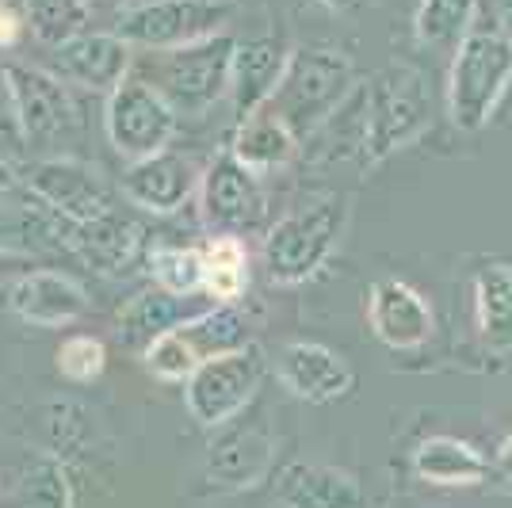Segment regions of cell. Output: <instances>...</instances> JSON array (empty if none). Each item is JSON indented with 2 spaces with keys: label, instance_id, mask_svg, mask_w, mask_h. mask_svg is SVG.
Returning <instances> with one entry per match:
<instances>
[{
  "label": "cell",
  "instance_id": "cell-2",
  "mask_svg": "<svg viewBox=\"0 0 512 508\" xmlns=\"http://www.w3.org/2000/svg\"><path fill=\"white\" fill-rule=\"evenodd\" d=\"M348 218H352V207L337 191L302 199L295 211L279 214L264 233V249H260L272 283L299 287L318 276L329 264V256L337 253Z\"/></svg>",
  "mask_w": 512,
  "mask_h": 508
},
{
  "label": "cell",
  "instance_id": "cell-35",
  "mask_svg": "<svg viewBox=\"0 0 512 508\" xmlns=\"http://www.w3.org/2000/svg\"><path fill=\"white\" fill-rule=\"evenodd\" d=\"M20 184H23L20 169H16L12 161H4V157H0V203H8V199L20 191Z\"/></svg>",
  "mask_w": 512,
  "mask_h": 508
},
{
  "label": "cell",
  "instance_id": "cell-31",
  "mask_svg": "<svg viewBox=\"0 0 512 508\" xmlns=\"http://www.w3.org/2000/svg\"><path fill=\"white\" fill-rule=\"evenodd\" d=\"M54 367L65 382H77V386L96 382L107 367V344L100 337H88V333H73L54 352Z\"/></svg>",
  "mask_w": 512,
  "mask_h": 508
},
{
  "label": "cell",
  "instance_id": "cell-19",
  "mask_svg": "<svg viewBox=\"0 0 512 508\" xmlns=\"http://www.w3.org/2000/svg\"><path fill=\"white\" fill-rule=\"evenodd\" d=\"M276 466V440L264 428H226L207 447V478L218 489H253Z\"/></svg>",
  "mask_w": 512,
  "mask_h": 508
},
{
  "label": "cell",
  "instance_id": "cell-40",
  "mask_svg": "<svg viewBox=\"0 0 512 508\" xmlns=\"http://www.w3.org/2000/svg\"><path fill=\"white\" fill-rule=\"evenodd\" d=\"M0 4H8V0H0Z\"/></svg>",
  "mask_w": 512,
  "mask_h": 508
},
{
  "label": "cell",
  "instance_id": "cell-14",
  "mask_svg": "<svg viewBox=\"0 0 512 508\" xmlns=\"http://www.w3.org/2000/svg\"><path fill=\"white\" fill-rule=\"evenodd\" d=\"M8 85H12V104H16V123L20 138L31 146L54 142L58 134L73 127V100L65 81H58L50 69L39 65H4Z\"/></svg>",
  "mask_w": 512,
  "mask_h": 508
},
{
  "label": "cell",
  "instance_id": "cell-1",
  "mask_svg": "<svg viewBox=\"0 0 512 508\" xmlns=\"http://www.w3.org/2000/svg\"><path fill=\"white\" fill-rule=\"evenodd\" d=\"M360 107V165H383L390 153L413 146L432 123L425 77L409 65H386L367 85H356Z\"/></svg>",
  "mask_w": 512,
  "mask_h": 508
},
{
  "label": "cell",
  "instance_id": "cell-21",
  "mask_svg": "<svg viewBox=\"0 0 512 508\" xmlns=\"http://www.w3.org/2000/svg\"><path fill=\"white\" fill-rule=\"evenodd\" d=\"M287 54L276 39H245L234 46V65H230V104H234L237 119L253 115L272 100Z\"/></svg>",
  "mask_w": 512,
  "mask_h": 508
},
{
  "label": "cell",
  "instance_id": "cell-7",
  "mask_svg": "<svg viewBox=\"0 0 512 508\" xmlns=\"http://www.w3.org/2000/svg\"><path fill=\"white\" fill-rule=\"evenodd\" d=\"M230 0H142L119 12L115 35L130 50H180L222 35V23L230 20Z\"/></svg>",
  "mask_w": 512,
  "mask_h": 508
},
{
  "label": "cell",
  "instance_id": "cell-10",
  "mask_svg": "<svg viewBox=\"0 0 512 508\" xmlns=\"http://www.w3.org/2000/svg\"><path fill=\"white\" fill-rule=\"evenodd\" d=\"M23 188H27V195L43 211L58 214L69 226L92 222V218H100V214H107L115 207L100 169L77 161V157H46V161H35L31 169L23 172Z\"/></svg>",
  "mask_w": 512,
  "mask_h": 508
},
{
  "label": "cell",
  "instance_id": "cell-33",
  "mask_svg": "<svg viewBox=\"0 0 512 508\" xmlns=\"http://www.w3.org/2000/svg\"><path fill=\"white\" fill-rule=\"evenodd\" d=\"M23 31H27L23 12H16L12 4H0V50H12L23 39Z\"/></svg>",
  "mask_w": 512,
  "mask_h": 508
},
{
  "label": "cell",
  "instance_id": "cell-39",
  "mask_svg": "<svg viewBox=\"0 0 512 508\" xmlns=\"http://www.w3.org/2000/svg\"><path fill=\"white\" fill-rule=\"evenodd\" d=\"M88 4H123V0H88Z\"/></svg>",
  "mask_w": 512,
  "mask_h": 508
},
{
  "label": "cell",
  "instance_id": "cell-15",
  "mask_svg": "<svg viewBox=\"0 0 512 508\" xmlns=\"http://www.w3.org/2000/svg\"><path fill=\"white\" fill-rule=\"evenodd\" d=\"M199 180H203V169L195 157L176 153V149H161L153 157L130 161L119 184H123L127 203H134L138 211L176 214L199 191Z\"/></svg>",
  "mask_w": 512,
  "mask_h": 508
},
{
  "label": "cell",
  "instance_id": "cell-26",
  "mask_svg": "<svg viewBox=\"0 0 512 508\" xmlns=\"http://www.w3.org/2000/svg\"><path fill=\"white\" fill-rule=\"evenodd\" d=\"M188 318V310H184V298H172L165 291H138V295L130 298L127 306L119 310V340L134 348V352H146L153 340L161 337V333H169L176 321Z\"/></svg>",
  "mask_w": 512,
  "mask_h": 508
},
{
  "label": "cell",
  "instance_id": "cell-28",
  "mask_svg": "<svg viewBox=\"0 0 512 508\" xmlns=\"http://www.w3.org/2000/svg\"><path fill=\"white\" fill-rule=\"evenodd\" d=\"M88 0H23V20L35 43L58 50L88 31Z\"/></svg>",
  "mask_w": 512,
  "mask_h": 508
},
{
  "label": "cell",
  "instance_id": "cell-4",
  "mask_svg": "<svg viewBox=\"0 0 512 508\" xmlns=\"http://www.w3.org/2000/svg\"><path fill=\"white\" fill-rule=\"evenodd\" d=\"M512 85V43L497 27H470L448 69V115L463 134H478Z\"/></svg>",
  "mask_w": 512,
  "mask_h": 508
},
{
  "label": "cell",
  "instance_id": "cell-22",
  "mask_svg": "<svg viewBox=\"0 0 512 508\" xmlns=\"http://www.w3.org/2000/svg\"><path fill=\"white\" fill-rule=\"evenodd\" d=\"M226 149L249 172L264 176V172H276L283 165H291V157L299 153V138H295V130L287 127L272 107H260L253 115L237 119Z\"/></svg>",
  "mask_w": 512,
  "mask_h": 508
},
{
  "label": "cell",
  "instance_id": "cell-34",
  "mask_svg": "<svg viewBox=\"0 0 512 508\" xmlns=\"http://www.w3.org/2000/svg\"><path fill=\"white\" fill-rule=\"evenodd\" d=\"M0 138H20L16 104H12V85H8V73H4V69H0Z\"/></svg>",
  "mask_w": 512,
  "mask_h": 508
},
{
  "label": "cell",
  "instance_id": "cell-29",
  "mask_svg": "<svg viewBox=\"0 0 512 508\" xmlns=\"http://www.w3.org/2000/svg\"><path fill=\"white\" fill-rule=\"evenodd\" d=\"M474 12H478V0H421L417 16H413L417 43L432 46V50H444V46L455 50L467 39Z\"/></svg>",
  "mask_w": 512,
  "mask_h": 508
},
{
  "label": "cell",
  "instance_id": "cell-24",
  "mask_svg": "<svg viewBox=\"0 0 512 508\" xmlns=\"http://www.w3.org/2000/svg\"><path fill=\"white\" fill-rule=\"evenodd\" d=\"M413 474L428 486H482L490 459L459 436H428L413 447Z\"/></svg>",
  "mask_w": 512,
  "mask_h": 508
},
{
  "label": "cell",
  "instance_id": "cell-17",
  "mask_svg": "<svg viewBox=\"0 0 512 508\" xmlns=\"http://www.w3.org/2000/svg\"><path fill=\"white\" fill-rule=\"evenodd\" d=\"M8 310L35 329H65L88 314V291L65 272L31 268L8 287Z\"/></svg>",
  "mask_w": 512,
  "mask_h": 508
},
{
  "label": "cell",
  "instance_id": "cell-12",
  "mask_svg": "<svg viewBox=\"0 0 512 508\" xmlns=\"http://www.w3.org/2000/svg\"><path fill=\"white\" fill-rule=\"evenodd\" d=\"M367 325L379 344L390 352H417L425 348L436 333V314L428 306V298L406 283V279H375L367 287Z\"/></svg>",
  "mask_w": 512,
  "mask_h": 508
},
{
  "label": "cell",
  "instance_id": "cell-16",
  "mask_svg": "<svg viewBox=\"0 0 512 508\" xmlns=\"http://www.w3.org/2000/svg\"><path fill=\"white\" fill-rule=\"evenodd\" d=\"M130 46L115 31H85L50 50V73L88 92H115L130 77Z\"/></svg>",
  "mask_w": 512,
  "mask_h": 508
},
{
  "label": "cell",
  "instance_id": "cell-8",
  "mask_svg": "<svg viewBox=\"0 0 512 508\" xmlns=\"http://www.w3.org/2000/svg\"><path fill=\"white\" fill-rule=\"evenodd\" d=\"M264 367H268V360L253 340L199 363L184 379L188 417L203 428H226L256 398V390L264 382Z\"/></svg>",
  "mask_w": 512,
  "mask_h": 508
},
{
  "label": "cell",
  "instance_id": "cell-30",
  "mask_svg": "<svg viewBox=\"0 0 512 508\" xmlns=\"http://www.w3.org/2000/svg\"><path fill=\"white\" fill-rule=\"evenodd\" d=\"M16 508H73V489L65 463L54 455H39L23 466L16 486Z\"/></svg>",
  "mask_w": 512,
  "mask_h": 508
},
{
  "label": "cell",
  "instance_id": "cell-9",
  "mask_svg": "<svg viewBox=\"0 0 512 508\" xmlns=\"http://www.w3.org/2000/svg\"><path fill=\"white\" fill-rule=\"evenodd\" d=\"M176 127H180V115L165 104V96L146 77H127L115 92H107V142L127 161H142V157L169 149Z\"/></svg>",
  "mask_w": 512,
  "mask_h": 508
},
{
  "label": "cell",
  "instance_id": "cell-38",
  "mask_svg": "<svg viewBox=\"0 0 512 508\" xmlns=\"http://www.w3.org/2000/svg\"><path fill=\"white\" fill-rule=\"evenodd\" d=\"M325 8H333V12H344V8H352V4H360V0H321Z\"/></svg>",
  "mask_w": 512,
  "mask_h": 508
},
{
  "label": "cell",
  "instance_id": "cell-36",
  "mask_svg": "<svg viewBox=\"0 0 512 508\" xmlns=\"http://www.w3.org/2000/svg\"><path fill=\"white\" fill-rule=\"evenodd\" d=\"M493 470L501 474V478H512V432L497 444V455H493Z\"/></svg>",
  "mask_w": 512,
  "mask_h": 508
},
{
  "label": "cell",
  "instance_id": "cell-20",
  "mask_svg": "<svg viewBox=\"0 0 512 508\" xmlns=\"http://www.w3.org/2000/svg\"><path fill=\"white\" fill-rule=\"evenodd\" d=\"M279 508H363L360 482L325 463H291L276 478Z\"/></svg>",
  "mask_w": 512,
  "mask_h": 508
},
{
  "label": "cell",
  "instance_id": "cell-37",
  "mask_svg": "<svg viewBox=\"0 0 512 508\" xmlns=\"http://www.w3.org/2000/svg\"><path fill=\"white\" fill-rule=\"evenodd\" d=\"M497 31L512 43V0H501V20H497Z\"/></svg>",
  "mask_w": 512,
  "mask_h": 508
},
{
  "label": "cell",
  "instance_id": "cell-6",
  "mask_svg": "<svg viewBox=\"0 0 512 508\" xmlns=\"http://www.w3.org/2000/svg\"><path fill=\"white\" fill-rule=\"evenodd\" d=\"M241 344H249L245 314L237 306L214 302L211 310L188 314L184 321H176L169 333H161L142 352V360L153 371V379L184 382L199 363L214 360V356H222L230 348H241Z\"/></svg>",
  "mask_w": 512,
  "mask_h": 508
},
{
  "label": "cell",
  "instance_id": "cell-13",
  "mask_svg": "<svg viewBox=\"0 0 512 508\" xmlns=\"http://www.w3.org/2000/svg\"><path fill=\"white\" fill-rule=\"evenodd\" d=\"M276 379L299 402L329 405L352 394L356 371L329 344H318V340H287L276 356Z\"/></svg>",
  "mask_w": 512,
  "mask_h": 508
},
{
  "label": "cell",
  "instance_id": "cell-5",
  "mask_svg": "<svg viewBox=\"0 0 512 508\" xmlns=\"http://www.w3.org/2000/svg\"><path fill=\"white\" fill-rule=\"evenodd\" d=\"M234 35H211L203 43L153 54V77H146L176 115H203L222 96H230Z\"/></svg>",
  "mask_w": 512,
  "mask_h": 508
},
{
  "label": "cell",
  "instance_id": "cell-11",
  "mask_svg": "<svg viewBox=\"0 0 512 508\" xmlns=\"http://www.w3.org/2000/svg\"><path fill=\"white\" fill-rule=\"evenodd\" d=\"M199 218L207 222L211 233H241L260 226L268 211V195L260 176L249 172L241 161L230 157V149L214 153L199 180Z\"/></svg>",
  "mask_w": 512,
  "mask_h": 508
},
{
  "label": "cell",
  "instance_id": "cell-3",
  "mask_svg": "<svg viewBox=\"0 0 512 508\" xmlns=\"http://www.w3.org/2000/svg\"><path fill=\"white\" fill-rule=\"evenodd\" d=\"M352 88H356V65L344 50L299 46L287 54L283 77L264 107H272L302 142L329 123V115L348 100Z\"/></svg>",
  "mask_w": 512,
  "mask_h": 508
},
{
  "label": "cell",
  "instance_id": "cell-23",
  "mask_svg": "<svg viewBox=\"0 0 512 508\" xmlns=\"http://www.w3.org/2000/svg\"><path fill=\"white\" fill-rule=\"evenodd\" d=\"M470 295H474V325L478 337L493 356L512 352V264L490 260L470 276Z\"/></svg>",
  "mask_w": 512,
  "mask_h": 508
},
{
  "label": "cell",
  "instance_id": "cell-27",
  "mask_svg": "<svg viewBox=\"0 0 512 508\" xmlns=\"http://www.w3.org/2000/svg\"><path fill=\"white\" fill-rule=\"evenodd\" d=\"M142 268L153 279L157 291L172 298H192L203 295V256L199 249H184V245H153L142 256Z\"/></svg>",
  "mask_w": 512,
  "mask_h": 508
},
{
  "label": "cell",
  "instance_id": "cell-25",
  "mask_svg": "<svg viewBox=\"0 0 512 508\" xmlns=\"http://www.w3.org/2000/svg\"><path fill=\"white\" fill-rule=\"evenodd\" d=\"M203 256V295H211L222 306H237V298L249 291V245L237 233H211Z\"/></svg>",
  "mask_w": 512,
  "mask_h": 508
},
{
  "label": "cell",
  "instance_id": "cell-18",
  "mask_svg": "<svg viewBox=\"0 0 512 508\" xmlns=\"http://www.w3.org/2000/svg\"><path fill=\"white\" fill-rule=\"evenodd\" d=\"M62 241L65 249H73L100 276H127L146 256L142 253V226L127 214H119L115 207L92 222H81V226L62 222Z\"/></svg>",
  "mask_w": 512,
  "mask_h": 508
},
{
  "label": "cell",
  "instance_id": "cell-32",
  "mask_svg": "<svg viewBox=\"0 0 512 508\" xmlns=\"http://www.w3.org/2000/svg\"><path fill=\"white\" fill-rule=\"evenodd\" d=\"M31 264H35V260H31L27 253L0 245V291H8L16 279L27 276V272H31Z\"/></svg>",
  "mask_w": 512,
  "mask_h": 508
}]
</instances>
